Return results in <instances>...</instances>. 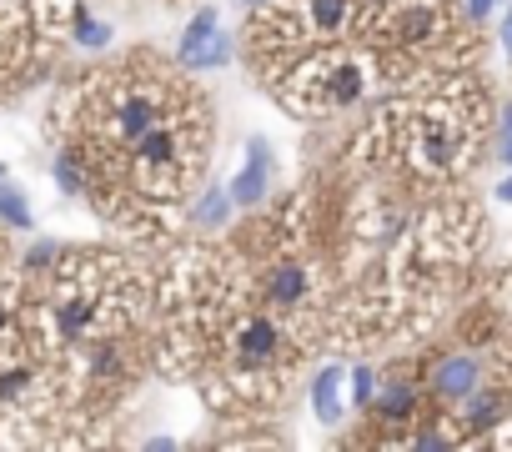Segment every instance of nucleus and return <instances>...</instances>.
I'll return each instance as SVG.
<instances>
[{"instance_id":"4be33fe9","label":"nucleus","mask_w":512,"mask_h":452,"mask_svg":"<svg viewBox=\"0 0 512 452\" xmlns=\"http://www.w3.org/2000/svg\"><path fill=\"white\" fill-rule=\"evenodd\" d=\"M497 201H507V206H512V176H502V181H497Z\"/></svg>"},{"instance_id":"20e7f679","label":"nucleus","mask_w":512,"mask_h":452,"mask_svg":"<svg viewBox=\"0 0 512 452\" xmlns=\"http://www.w3.org/2000/svg\"><path fill=\"white\" fill-rule=\"evenodd\" d=\"M231 206L236 211H256L267 206L272 191H277V156H272V141L267 136H246V151H241V166L231 176Z\"/></svg>"},{"instance_id":"1a4fd4ad","label":"nucleus","mask_w":512,"mask_h":452,"mask_svg":"<svg viewBox=\"0 0 512 452\" xmlns=\"http://www.w3.org/2000/svg\"><path fill=\"white\" fill-rule=\"evenodd\" d=\"M76 11H81V0H26V21H31V31H36L51 51H56V41L71 36Z\"/></svg>"},{"instance_id":"5701e85b","label":"nucleus","mask_w":512,"mask_h":452,"mask_svg":"<svg viewBox=\"0 0 512 452\" xmlns=\"http://www.w3.org/2000/svg\"><path fill=\"white\" fill-rule=\"evenodd\" d=\"M241 11H262V6H272V0H236Z\"/></svg>"},{"instance_id":"9b49d317","label":"nucleus","mask_w":512,"mask_h":452,"mask_svg":"<svg viewBox=\"0 0 512 452\" xmlns=\"http://www.w3.org/2000/svg\"><path fill=\"white\" fill-rule=\"evenodd\" d=\"M342 382H347V367L342 362H322V372L312 377V412L322 427H342Z\"/></svg>"},{"instance_id":"dca6fc26","label":"nucleus","mask_w":512,"mask_h":452,"mask_svg":"<svg viewBox=\"0 0 512 452\" xmlns=\"http://www.w3.org/2000/svg\"><path fill=\"white\" fill-rule=\"evenodd\" d=\"M231 56H236V36L231 31H216V41L196 56V71H221V66H231Z\"/></svg>"},{"instance_id":"7ed1b4c3","label":"nucleus","mask_w":512,"mask_h":452,"mask_svg":"<svg viewBox=\"0 0 512 452\" xmlns=\"http://www.w3.org/2000/svg\"><path fill=\"white\" fill-rule=\"evenodd\" d=\"M251 287L272 312H282L307 342L317 337V327H322V272L297 247H277L262 262V272H256Z\"/></svg>"},{"instance_id":"9d476101","label":"nucleus","mask_w":512,"mask_h":452,"mask_svg":"<svg viewBox=\"0 0 512 452\" xmlns=\"http://www.w3.org/2000/svg\"><path fill=\"white\" fill-rule=\"evenodd\" d=\"M216 31H221V16H216V6H201L186 26H181V36H176V51H171V61L181 66V71H196V56L216 41Z\"/></svg>"},{"instance_id":"6e6552de","label":"nucleus","mask_w":512,"mask_h":452,"mask_svg":"<svg viewBox=\"0 0 512 452\" xmlns=\"http://www.w3.org/2000/svg\"><path fill=\"white\" fill-rule=\"evenodd\" d=\"M51 176H56L61 196H86V186H91V151L76 136H61L56 151H51Z\"/></svg>"},{"instance_id":"f03ea898","label":"nucleus","mask_w":512,"mask_h":452,"mask_svg":"<svg viewBox=\"0 0 512 452\" xmlns=\"http://www.w3.org/2000/svg\"><path fill=\"white\" fill-rule=\"evenodd\" d=\"M251 31H246V51L256 66V81H267L272 71H282L287 61H297L312 46H332V41H352L367 36V0H272L262 11H246Z\"/></svg>"},{"instance_id":"f8f14e48","label":"nucleus","mask_w":512,"mask_h":452,"mask_svg":"<svg viewBox=\"0 0 512 452\" xmlns=\"http://www.w3.org/2000/svg\"><path fill=\"white\" fill-rule=\"evenodd\" d=\"M196 232H221V226L236 216V206H231V191L226 186H201L191 201H186V211H181Z\"/></svg>"},{"instance_id":"6ab92c4d","label":"nucleus","mask_w":512,"mask_h":452,"mask_svg":"<svg viewBox=\"0 0 512 452\" xmlns=\"http://www.w3.org/2000/svg\"><path fill=\"white\" fill-rule=\"evenodd\" d=\"M497 6H502V0H462V16H467L472 26H482V21H487Z\"/></svg>"},{"instance_id":"b1692460","label":"nucleus","mask_w":512,"mask_h":452,"mask_svg":"<svg viewBox=\"0 0 512 452\" xmlns=\"http://www.w3.org/2000/svg\"><path fill=\"white\" fill-rule=\"evenodd\" d=\"M6 176H11V166H6V161H0V181H6Z\"/></svg>"},{"instance_id":"412c9836","label":"nucleus","mask_w":512,"mask_h":452,"mask_svg":"<svg viewBox=\"0 0 512 452\" xmlns=\"http://www.w3.org/2000/svg\"><path fill=\"white\" fill-rule=\"evenodd\" d=\"M502 51H507V56H512V6H507V11H502Z\"/></svg>"},{"instance_id":"ddd939ff","label":"nucleus","mask_w":512,"mask_h":452,"mask_svg":"<svg viewBox=\"0 0 512 452\" xmlns=\"http://www.w3.org/2000/svg\"><path fill=\"white\" fill-rule=\"evenodd\" d=\"M0 226H6V232H31L36 226V211H31V196L6 176L0 181Z\"/></svg>"},{"instance_id":"4468645a","label":"nucleus","mask_w":512,"mask_h":452,"mask_svg":"<svg viewBox=\"0 0 512 452\" xmlns=\"http://www.w3.org/2000/svg\"><path fill=\"white\" fill-rule=\"evenodd\" d=\"M71 46H81V51H111V41H116V31L101 21V16H91L86 6L76 11V21H71V36H66Z\"/></svg>"},{"instance_id":"a211bd4d","label":"nucleus","mask_w":512,"mask_h":452,"mask_svg":"<svg viewBox=\"0 0 512 452\" xmlns=\"http://www.w3.org/2000/svg\"><path fill=\"white\" fill-rule=\"evenodd\" d=\"M492 141H497V146H492V151H497V161H502V166H512V101H502V106H497V131H492Z\"/></svg>"},{"instance_id":"0eeeda50","label":"nucleus","mask_w":512,"mask_h":452,"mask_svg":"<svg viewBox=\"0 0 512 452\" xmlns=\"http://www.w3.org/2000/svg\"><path fill=\"white\" fill-rule=\"evenodd\" d=\"M417 402H422V392H417L412 377H382L367 412L377 417V427H407L417 417Z\"/></svg>"},{"instance_id":"2eb2a0df","label":"nucleus","mask_w":512,"mask_h":452,"mask_svg":"<svg viewBox=\"0 0 512 452\" xmlns=\"http://www.w3.org/2000/svg\"><path fill=\"white\" fill-rule=\"evenodd\" d=\"M377 367L372 362H357V367H347V392H352V407L357 412H367L372 407V397H377Z\"/></svg>"},{"instance_id":"39448f33","label":"nucleus","mask_w":512,"mask_h":452,"mask_svg":"<svg viewBox=\"0 0 512 452\" xmlns=\"http://www.w3.org/2000/svg\"><path fill=\"white\" fill-rule=\"evenodd\" d=\"M482 387V357L477 352H442V357H432V367H427V397L437 402V407H457L462 397H472Z\"/></svg>"},{"instance_id":"f257e3e1","label":"nucleus","mask_w":512,"mask_h":452,"mask_svg":"<svg viewBox=\"0 0 512 452\" xmlns=\"http://www.w3.org/2000/svg\"><path fill=\"white\" fill-rule=\"evenodd\" d=\"M387 51L352 46V41H332V46H312L297 61H287L282 71H272L262 86L277 96L282 111H292L297 121H322L337 111H352L362 101H372V91L387 76Z\"/></svg>"},{"instance_id":"aec40b11","label":"nucleus","mask_w":512,"mask_h":452,"mask_svg":"<svg viewBox=\"0 0 512 452\" xmlns=\"http://www.w3.org/2000/svg\"><path fill=\"white\" fill-rule=\"evenodd\" d=\"M146 447H151V452H171V447H176V437H166V432H156V437H146Z\"/></svg>"},{"instance_id":"f3484780","label":"nucleus","mask_w":512,"mask_h":452,"mask_svg":"<svg viewBox=\"0 0 512 452\" xmlns=\"http://www.w3.org/2000/svg\"><path fill=\"white\" fill-rule=\"evenodd\" d=\"M61 252H66L61 242H36V247L26 252V277H46V272L61 262Z\"/></svg>"},{"instance_id":"423d86ee","label":"nucleus","mask_w":512,"mask_h":452,"mask_svg":"<svg viewBox=\"0 0 512 452\" xmlns=\"http://www.w3.org/2000/svg\"><path fill=\"white\" fill-rule=\"evenodd\" d=\"M507 422V392L502 387H477L472 397H462L457 402V442H472V437H482V432H492V427H502Z\"/></svg>"}]
</instances>
